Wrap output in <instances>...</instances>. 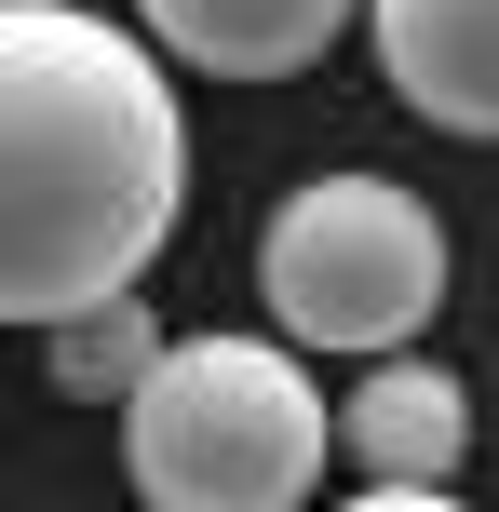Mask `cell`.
<instances>
[{
  "mask_svg": "<svg viewBox=\"0 0 499 512\" xmlns=\"http://www.w3.org/2000/svg\"><path fill=\"white\" fill-rule=\"evenodd\" d=\"M189 203V122L149 41L81 0H0V324L149 297Z\"/></svg>",
  "mask_w": 499,
  "mask_h": 512,
  "instance_id": "obj_1",
  "label": "cell"
},
{
  "mask_svg": "<svg viewBox=\"0 0 499 512\" xmlns=\"http://www.w3.org/2000/svg\"><path fill=\"white\" fill-rule=\"evenodd\" d=\"M338 445L311 351L284 337H162V364L122 405V459L149 512H311V472Z\"/></svg>",
  "mask_w": 499,
  "mask_h": 512,
  "instance_id": "obj_2",
  "label": "cell"
},
{
  "mask_svg": "<svg viewBox=\"0 0 499 512\" xmlns=\"http://www.w3.org/2000/svg\"><path fill=\"white\" fill-rule=\"evenodd\" d=\"M257 297L284 351H338V364H392L419 351V324L446 310V216L405 176H297L257 230Z\"/></svg>",
  "mask_w": 499,
  "mask_h": 512,
  "instance_id": "obj_3",
  "label": "cell"
},
{
  "mask_svg": "<svg viewBox=\"0 0 499 512\" xmlns=\"http://www.w3.org/2000/svg\"><path fill=\"white\" fill-rule=\"evenodd\" d=\"M365 41L432 135L499 149V0H365Z\"/></svg>",
  "mask_w": 499,
  "mask_h": 512,
  "instance_id": "obj_4",
  "label": "cell"
},
{
  "mask_svg": "<svg viewBox=\"0 0 499 512\" xmlns=\"http://www.w3.org/2000/svg\"><path fill=\"white\" fill-rule=\"evenodd\" d=\"M338 445H351L365 486H459V459H473V391H459V364H432V351L365 364V378L338 391Z\"/></svg>",
  "mask_w": 499,
  "mask_h": 512,
  "instance_id": "obj_5",
  "label": "cell"
},
{
  "mask_svg": "<svg viewBox=\"0 0 499 512\" xmlns=\"http://www.w3.org/2000/svg\"><path fill=\"white\" fill-rule=\"evenodd\" d=\"M365 0H135V41L162 68H203V81H297L338 54V27Z\"/></svg>",
  "mask_w": 499,
  "mask_h": 512,
  "instance_id": "obj_6",
  "label": "cell"
},
{
  "mask_svg": "<svg viewBox=\"0 0 499 512\" xmlns=\"http://www.w3.org/2000/svg\"><path fill=\"white\" fill-rule=\"evenodd\" d=\"M149 364H162V310H149V297H108V310L41 324V378L68 391V405H135Z\"/></svg>",
  "mask_w": 499,
  "mask_h": 512,
  "instance_id": "obj_7",
  "label": "cell"
},
{
  "mask_svg": "<svg viewBox=\"0 0 499 512\" xmlns=\"http://www.w3.org/2000/svg\"><path fill=\"white\" fill-rule=\"evenodd\" d=\"M338 512H473V499H459V486H351Z\"/></svg>",
  "mask_w": 499,
  "mask_h": 512,
  "instance_id": "obj_8",
  "label": "cell"
}]
</instances>
